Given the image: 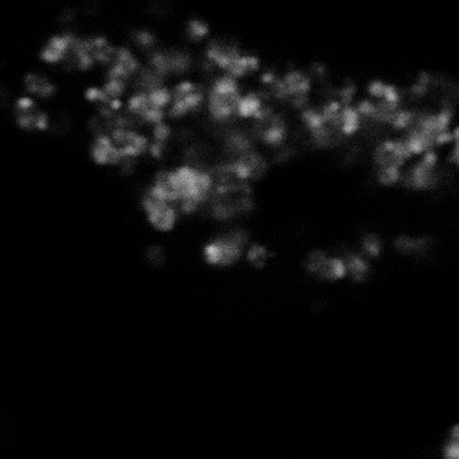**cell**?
<instances>
[{"label":"cell","instance_id":"cell-15","mask_svg":"<svg viewBox=\"0 0 459 459\" xmlns=\"http://www.w3.org/2000/svg\"><path fill=\"white\" fill-rule=\"evenodd\" d=\"M445 156L447 161L453 166V168H455L457 172H459V123L454 129L453 139L445 149Z\"/></svg>","mask_w":459,"mask_h":459},{"label":"cell","instance_id":"cell-14","mask_svg":"<svg viewBox=\"0 0 459 459\" xmlns=\"http://www.w3.org/2000/svg\"><path fill=\"white\" fill-rule=\"evenodd\" d=\"M442 459H459V424L450 429V436L442 448Z\"/></svg>","mask_w":459,"mask_h":459},{"label":"cell","instance_id":"cell-10","mask_svg":"<svg viewBox=\"0 0 459 459\" xmlns=\"http://www.w3.org/2000/svg\"><path fill=\"white\" fill-rule=\"evenodd\" d=\"M19 89L20 93L49 105L59 94V82L53 71L37 66L23 73Z\"/></svg>","mask_w":459,"mask_h":459},{"label":"cell","instance_id":"cell-12","mask_svg":"<svg viewBox=\"0 0 459 459\" xmlns=\"http://www.w3.org/2000/svg\"><path fill=\"white\" fill-rule=\"evenodd\" d=\"M355 249L360 251L362 255H365L372 262H375L386 252L387 243L383 237L375 231H365L362 237L359 238Z\"/></svg>","mask_w":459,"mask_h":459},{"label":"cell","instance_id":"cell-7","mask_svg":"<svg viewBox=\"0 0 459 459\" xmlns=\"http://www.w3.org/2000/svg\"><path fill=\"white\" fill-rule=\"evenodd\" d=\"M390 247L405 262L429 264L439 254V239L427 233L402 231L391 238Z\"/></svg>","mask_w":459,"mask_h":459},{"label":"cell","instance_id":"cell-13","mask_svg":"<svg viewBox=\"0 0 459 459\" xmlns=\"http://www.w3.org/2000/svg\"><path fill=\"white\" fill-rule=\"evenodd\" d=\"M245 259L252 267L262 269L271 259V252L264 245H261L258 242H251L246 250Z\"/></svg>","mask_w":459,"mask_h":459},{"label":"cell","instance_id":"cell-11","mask_svg":"<svg viewBox=\"0 0 459 459\" xmlns=\"http://www.w3.org/2000/svg\"><path fill=\"white\" fill-rule=\"evenodd\" d=\"M345 269H347V279L352 283H365L369 281L374 273V262L362 255L357 249L343 251Z\"/></svg>","mask_w":459,"mask_h":459},{"label":"cell","instance_id":"cell-6","mask_svg":"<svg viewBox=\"0 0 459 459\" xmlns=\"http://www.w3.org/2000/svg\"><path fill=\"white\" fill-rule=\"evenodd\" d=\"M11 120L15 128L26 135L39 136L49 133L51 129V113L47 106L23 93L15 97Z\"/></svg>","mask_w":459,"mask_h":459},{"label":"cell","instance_id":"cell-16","mask_svg":"<svg viewBox=\"0 0 459 459\" xmlns=\"http://www.w3.org/2000/svg\"><path fill=\"white\" fill-rule=\"evenodd\" d=\"M148 251H149V257H148L149 262L157 264L164 261V254H163V250H161L160 247L152 246V247H151Z\"/></svg>","mask_w":459,"mask_h":459},{"label":"cell","instance_id":"cell-2","mask_svg":"<svg viewBox=\"0 0 459 459\" xmlns=\"http://www.w3.org/2000/svg\"><path fill=\"white\" fill-rule=\"evenodd\" d=\"M371 176L376 185L396 191L405 166L414 160L400 135H391L375 141L368 152Z\"/></svg>","mask_w":459,"mask_h":459},{"label":"cell","instance_id":"cell-4","mask_svg":"<svg viewBox=\"0 0 459 459\" xmlns=\"http://www.w3.org/2000/svg\"><path fill=\"white\" fill-rule=\"evenodd\" d=\"M249 234L240 227H230L209 238L202 249V258L215 269H230L245 259L250 245Z\"/></svg>","mask_w":459,"mask_h":459},{"label":"cell","instance_id":"cell-8","mask_svg":"<svg viewBox=\"0 0 459 459\" xmlns=\"http://www.w3.org/2000/svg\"><path fill=\"white\" fill-rule=\"evenodd\" d=\"M140 207L144 214V219L157 233H169L175 230L183 216L173 204L160 196L153 195L147 190H144L140 197Z\"/></svg>","mask_w":459,"mask_h":459},{"label":"cell","instance_id":"cell-5","mask_svg":"<svg viewBox=\"0 0 459 459\" xmlns=\"http://www.w3.org/2000/svg\"><path fill=\"white\" fill-rule=\"evenodd\" d=\"M206 84L199 78H183L171 85L168 106L169 123H184L202 116L206 102Z\"/></svg>","mask_w":459,"mask_h":459},{"label":"cell","instance_id":"cell-3","mask_svg":"<svg viewBox=\"0 0 459 459\" xmlns=\"http://www.w3.org/2000/svg\"><path fill=\"white\" fill-rule=\"evenodd\" d=\"M245 90V82L227 74H215L206 84L203 116L218 128L237 123L239 105Z\"/></svg>","mask_w":459,"mask_h":459},{"label":"cell","instance_id":"cell-1","mask_svg":"<svg viewBox=\"0 0 459 459\" xmlns=\"http://www.w3.org/2000/svg\"><path fill=\"white\" fill-rule=\"evenodd\" d=\"M214 183L211 166L180 161L154 173L145 190L173 204L181 215H191L206 209Z\"/></svg>","mask_w":459,"mask_h":459},{"label":"cell","instance_id":"cell-9","mask_svg":"<svg viewBox=\"0 0 459 459\" xmlns=\"http://www.w3.org/2000/svg\"><path fill=\"white\" fill-rule=\"evenodd\" d=\"M305 270L316 281L336 283L347 279V269L341 252L314 250L305 258Z\"/></svg>","mask_w":459,"mask_h":459}]
</instances>
